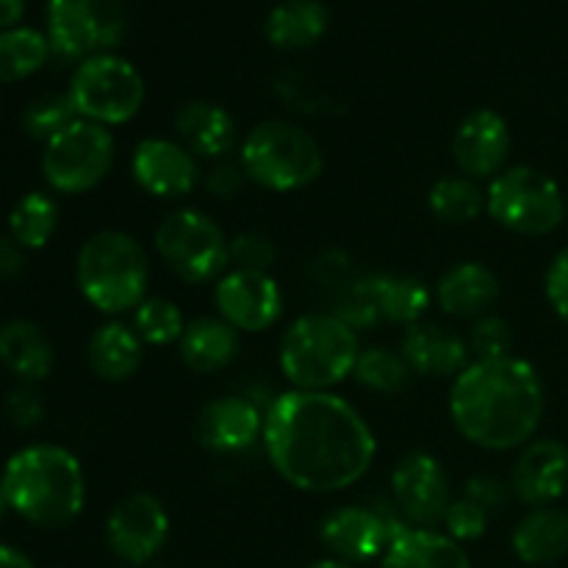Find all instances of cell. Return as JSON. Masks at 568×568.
Masks as SVG:
<instances>
[{
    "mask_svg": "<svg viewBox=\"0 0 568 568\" xmlns=\"http://www.w3.org/2000/svg\"><path fill=\"white\" fill-rule=\"evenodd\" d=\"M369 277L383 322L410 327L425 320L427 308L433 305V292L425 281L414 275H394V272H377Z\"/></svg>",
    "mask_w": 568,
    "mask_h": 568,
    "instance_id": "f1b7e54d",
    "label": "cell"
},
{
    "mask_svg": "<svg viewBox=\"0 0 568 568\" xmlns=\"http://www.w3.org/2000/svg\"><path fill=\"white\" fill-rule=\"evenodd\" d=\"M311 275H314V281L320 286L333 288L338 294L344 286H349L358 277V272H355L349 255H344L342 250H325V253H320L311 261Z\"/></svg>",
    "mask_w": 568,
    "mask_h": 568,
    "instance_id": "ab89813d",
    "label": "cell"
},
{
    "mask_svg": "<svg viewBox=\"0 0 568 568\" xmlns=\"http://www.w3.org/2000/svg\"><path fill=\"white\" fill-rule=\"evenodd\" d=\"M308 568H358V566L344 564V560H336V558H325V560H316V564L308 566Z\"/></svg>",
    "mask_w": 568,
    "mask_h": 568,
    "instance_id": "c3c4849f",
    "label": "cell"
},
{
    "mask_svg": "<svg viewBox=\"0 0 568 568\" xmlns=\"http://www.w3.org/2000/svg\"><path fill=\"white\" fill-rule=\"evenodd\" d=\"M6 508H9V505H6V497H3V491H0V521H3V514H6Z\"/></svg>",
    "mask_w": 568,
    "mask_h": 568,
    "instance_id": "681fc988",
    "label": "cell"
},
{
    "mask_svg": "<svg viewBox=\"0 0 568 568\" xmlns=\"http://www.w3.org/2000/svg\"><path fill=\"white\" fill-rule=\"evenodd\" d=\"M399 353L408 361L414 375L442 381V377H458L471 364L469 342L458 331L438 322H416L405 327Z\"/></svg>",
    "mask_w": 568,
    "mask_h": 568,
    "instance_id": "ffe728a7",
    "label": "cell"
},
{
    "mask_svg": "<svg viewBox=\"0 0 568 568\" xmlns=\"http://www.w3.org/2000/svg\"><path fill=\"white\" fill-rule=\"evenodd\" d=\"M172 521L164 503L148 491H133L111 508L105 519V544L125 566L142 568L159 558L170 541Z\"/></svg>",
    "mask_w": 568,
    "mask_h": 568,
    "instance_id": "4fadbf2b",
    "label": "cell"
},
{
    "mask_svg": "<svg viewBox=\"0 0 568 568\" xmlns=\"http://www.w3.org/2000/svg\"><path fill=\"white\" fill-rule=\"evenodd\" d=\"M116 144L109 128L75 120L50 139L42 153V175L59 194H83L109 178Z\"/></svg>",
    "mask_w": 568,
    "mask_h": 568,
    "instance_id": "8fae6325",
    "label": "cell"
},
{
    "mask_svg": "<svg viewBox=\"0 0 568 568\" xmlns=\"http://www.w3.org/2000/svg\"><path fill=\"white\" fill-rule=\"evenodd\" d=\"M214 305L239 333H264L283 316V288L270 272L227 270L214 283Z\"/></svg>",
    "mask_w": 568,
    "mask_h": 568,
    "instance_id": "9a60e30c",
    "label": "cell"
},
{
    "mask_svg": "<svg viewBox=\"0 0 568 568\" xmlns=\"http://www.w3.org/2000/svg\"><path fill=\"white\" fill-rule=\"evenodd\" d=\"M264 416L266 410L250 397L225 394L200 408L194 436L200 447L214 455L247 453L264 438Z\"/></svg>",
    "mask_w": 568,
    "mask_h": 568,
    "instance_id": "e0dca14e",
    "label": "cell"
},
{
    "mask_svg": "<svg viewBox=\"0 0 568 568\" xmlns=\"http://www.w3.org/2000/svg\"><path fill=\"white\" fill-rule=\"evenodd\" d=\"M142 568H166V566H159V564H148V566H142Z\"/></svg>",
    "mask_w": 568,
    "mask_h": 568,
    "instance_id": "f907efd6",
    "label": "cell"
},
{
    "mask_svg": "<svg viewBox=\"0 0 568 568\" xmlns=\"http://www.w3.org/2000/svg\"><path fill=\"white\" fill-rule=\"evenodd\" d=\"M277 261V247L270 236L244 231L231 239V270L270 272Z\"/></svg>",
    "mask_w": 568,
    "mask_h": 568,
    "instance_id": "74e56055",
    "label": "cell"
},
{
    "mask_svg": "<svg viewBox=\"0 0 568 568\" xmlns=\"http://www.w3.org/2000/svg\"><path fill=\"white\" fill-rule=\"evenodd\" d=\"M89 369L105 383H125L144 361V344L131 325L114 320L100 325L87 344Z\"/></svg>",
    "mask_w": 568,
    "mask_h": 568,
    "instance_id": "cb8c5ba5",
    "label": "cell"
},
{
    "mask_svg": "<svg viewBox=\"0 0 568 568\" xmlns=\"http://www.w3.org/2000/svg\"><path fill=\"white\" fill-rule=\"evenodd\" d=\"M510 128L497 109H475L460 120L453 136V159L460 175L494 181L508 166Z\"/></svg>",
    "mask_w": 568,
    "mask_h": 568,
    "instance_id": "ac0fdd59",
    "label": "cell"
},
{
    "mask_svg": "<svg viewBox=\"0 0 568 568\" xmlns=\"http://www.w3.org/2000/svg\"><path fill=\"white\" fill-rule=\"evenodd\" d=\"M331 26V9L322 0H283L270 11L264 33L277 50H308Z\"/></svg>",
    "mask_w": 568,
    "mask_h": 568,
    "instance_id": "83f0119b",
    "label": "cell"
},
{
    "mask_svg": "<svg viewBox=\"0 0 568 568\" xmlns=\"http://www.w3.org/2000/svg\"><path fill=\"white\" fill-rule=\"evenodd\" d=\"M6 410H9L11 422H14L17 427H33L42 422L44 403L37 394V388L20 386L9 394V399H6Z\"/></svg>",
    "mask_w": 568,
    "mask_h": 568,
    "instance_id": "b9f144b4",
    "label": "cell"
},
{
    "mask_svg": "<svg viewBox=\"0 0 568 568\" xmlns=\"http://www.w3.org/2000/svg\"><path fill=\"white\" fill-rule=\"evenodd\" d=\"M508 491L510 486L505 480H499V477L494 475H477L471 477L469 483H466V499H471V503L480 505L483 510H499L505 505V499H508Z\"/></svg>",
    "mask_w": 568,
    "mask_h": 568,
    "instance_id": "7bdbcfd3",
    "label": "cell"
},
{
    "mask_svg": "<svg viewBox=\"0 0 568 568\" xmlns=\"http://www.w3.org/2000/svg\"><path fill=\"white\" fill-rule=\"evenodd\" d=\"M242 349V333L222 316H197L186 322L178 353L194 375H214L227 369Z\"/></svg>",
    "mask_w": 568,
    "mask_h": 568,
    "instance_id": "603a6c76",
    "label": "cell"
},
{
    "mask_svg": "<svg viewBox=\"0 0 568 568\" xmlns=\"http://www.w3.org/2000/svg\"><path fill=\"white\" fill-rule=\"evenodd\" d=\"M131 175L142 192L161 200H181L197 189V155L181 142L164 136H148L133 148Z\"/></svg>",
    "mask_w": 568,
    "mask_h": 568,
    "instance_id": "2e32d148",
    "label": "cell"
},
{
    "mask_svg": "<svg viewBox=\"0 0 568 568\" xmlns=\"http://www.w3.org/2000/svg\"><path fill=\"white\" fill-rule=\"evenodd\" d=\"M514 552L527 566H552L568 555V514L560 508H532L516 525Z\"/></svg>",
    "mask_w": 568,
    "mask_h": 568,
    "instance_id": "d4e9b609",
    "label": "cell"
},
{
    "mask_svg": "<svg viewBox=\"0 0 568 568\" xmlns=\"http://www.w3.org/2000/svg\"><path fill=\"white\" fill-rule=\"evenodd\" d=\"M6 505L37 527L72 525L87 505L83 466L59 444H31L6 464L0 477Z\"/></svg>",
    "mask_w": 568,
    "mask_h": 568,
    "instance_id": "3957f363",
    "label": "cell"
},
{
    "mask_svg": "<svg viewBox=\"0 0 568 568\" xmlns=\"http://www.w3.org/2000/svg\"><path fill=\"white\" fill-rule=\"evenodd\" d=\"M125 0H48V42L61 59L87 61L125 39Z\"/></svg>",
    "mask_w": 568,
    "mask_h": 568,
    "instance_id": "30bf717a",
    "label": "cell"
},
{
    "mask_svg": "<svg viewBox=\"0 0 568 568\" xmlns=\"http://www.w3.org/2000/svg\"><path fill=\"white\" fill-rule=\"evenodd\" d=\"M466 342H469L475 361L508 358V355H514V327L503 316L486 314L480 320H475Z\"/></svg>",
    "mask_w": 568,
    "mask_h": 568,
    "instance_id": "8d00e7d4",
    "label": "cell"
},
{
    "mask_svg": "<svg viewBox=\"0 0 568 568\" xmlns=\"http://www.w3.org/2000/svg\"><path fill=\"white\" fill-rule=\"evenodd\" d=\"M444 530L453 541L466 544L477 541V538L486 536L488 530V510H483L480 505L471 503V499L460 497L453 499L447 508V516H444Z\"/></svg>",
    "mask_w": 568,
    "mask_h": 568,
    "instance_id": "f35d334b",
    "label": "cell"
},
{
    "mask_svg": "<svg viewBox=\"0 0 568 568\" xmlns=\"http://www.w3.org/2000/svg\"><path fill=\"white\" fill-rule=\"evenodd\" d=\"M510 491L530 508H547L568 491V449L555 438L525 444L510 471Z\"/></svg>",
    "mask_w": 568,
    "mask_h": 568,
    "instance_id": "d6986e66",
    "label": "cell"
},
{
    "mask_svg": "<svg viewBox=\"0 0 568 568\" xmlns=\"http://www.w3.org/2000/svg\"><path fill=\"white\" fill-rule=\"evenodd\" d=\"M244 183L250 181L247 175H244L242 164H231V161H220V164L211 166L209 175H205V189L220 200L236 197L244 189Z\"/></svg>",
    "mask_w": 568,
    "mask_h": 568,
    "instance_id": "ee69618b",
    "label": "cell"
},
{
    "mask_svg": "<svg viewBox=\"0 0 568 568\" xmlns=\"http://www.w3.org/2000/svg\"><path fill=\"white\" fill-rule=\"evenodd\" d=\"M0 364L11 375L20 377L26 386H33L53 372V344L39 325L28 320H14L0 327Z\"/></svg>",
    "mask_w": 568,
    "mask_h": 568,
    "instance_id": "4316f807",
    "label": "cell"
},
{
    "mask_svg": "<svg viewBox=\"0 0 568 568\" xmlns=\"http://www.w3.org/2000/svg\"><path fill=\"white\" fill-rule=\"evenodd\" d=\"M178 142L197 159L222 161L239 148V125L231 111L211 100H189L175 111Z\"/></svg>",
    "mask_w": 568,
    "mask_h": 568,
    "instance_id": "44dd1931",
    "label": "cell"
},
{
    "mask_svg": "<svg viewBox=\"0 0 568 568\" xmlns=\"http://www.w3.org/2000/svg\"><path fill=\"white\" fill-rule=\"evenodd\" d=\"M67 98L81 120L114 128L125 125L142 111L148 87H144L142 72L131 61L103 53L75 67Z\"/></svg>",
    "mask_w": 568,
    "mask_h": 568,
    "instance_id": "9c48e42d",
    "label": "cell"
},
{
    "mask_svg": "<svg viewBox=\"0 0 568 568\" xmlns=\"http://www.w3.org/2000/svg\"><path fill=\"white\" fill-rule=\"evenodd\" d=\"M449 416L460 436L488 453L532 442L544 419V383L525 358L471 361L449 388Z\"/></svg>",
    "mask_w": 568,
    "mask_h": 568,
    "instance_id": "7a4b0ae2",
    "label": "cell"
},
{
    "mask_svg": "<svg viewBox=\"0 0 568 568\" xmlns=\"http://www.w3.org/2000/svg\"><path fill=\"white\" fill-rule=\"evenodd\" d=\"M131 327L142 338L144 347H170V344L181 342L183 331H186V320H183L181 308L172 300L148 297L133 311Z\"/></svg>",
    "mask_w": 568,
    "mask_h": 568,
    "instance_id": "836d02e7",
    "label": "cell"
},
{
    "mask_svg": "<svg viewBox=\"0 0 568 568\" xmlns=\"http://www.w3.org/2000/svg\"><path fill=\"white\" fill-rule=\"evenodd\" d=\"M264 453L305 494H336L369 475L377 442L358 408L331 392H283L266 405Z\"/></svg>",
    "mask_w": 568,
    "mask_h": 568,
    "instance_id": "6da1fadb",
    "label": "cell"
},
{
    "mask_svg": "<svg viewBox=\"0 0 568 568\" xmlns=\"http://www.w3.org/2000/svg\"><path fill=\"white\" fill-rule=\"evenodd\" d=\"M392 497L405 525L416 530H438L453 503L442 460L425 449L403 455L392 471Z\"/></svg>",
    "mask_w": 568,
    "mask_h": 568,
    "instance_id": "5bb4252c",
    "label": "cell"
},
{
    "mask_svg": "<svg viewBox=\"0 0 568 568\" xmlns=\"http://www.w3.org/2000/svg\"><path fill=\"white\" fill-rule=\"evenodd\" d=\"M408 530L403 516L392 505H344L322 519L320 541L331 552V558L344 564H369L383 558L388 544Z\"/></svg>",
    "mask_w": 568,
    "mask_h": 568,
    "instance_id": "7c38bea8",
    "label": "cell"
},
{
    "mask_svg": "<svg viewBox=\"0 0 568 568\" xmlns=\"http://www.w3.org/2000/svg\"><path fill=\"white\" fill-rule=\"evenodd\" d=\"M75 277L92 308L105 316H122L148 300V250L125 231H98L78 250Z\"/></svg>",
    "mask_w": 568,
    "mask_h": 568,
    "instance_id": "277c9868",
    "label": "cell"
},
{
    "mask_svg": "<svg viewBox=\"0 0 568 568\" xmlns=\"http://www.w3.org/2000/svg\"><path fill=\"white\" fill-rule=\"evenodd\" d=\"M81 120L72 109L70 98L67 94H44V98L33 100L31 105L22 114V128L31 139L48 144L50 139L59 136L64 128H70L72 122Z\"/></svg>",
    "mask_w": 568,
    "mask_h": 568,
    "instance_id": "e575fe53",
    "label": "cell"
},
{
    "mask_svg": "<svg viewBox=\"0 0 568 568\" xmlns=\"http://www.w3.org/2000/svg\"><path fill=\"white\" fill-rule=\"evenodd\" d=\"M486 211L499 227L519 236H547L566 216L558 181L530 164L505 166L486 189Z\"/></svg>",
    "mask_w": 568,
    "mask_h": 568,
    "instance_id": "52a82bcc",
    "label": "cell"
},
{
    "mask_svg": "<svg viewBox=\"0 0 568 568\" xmlns=\"http://www.w3.org/2000/svg\"><path fill=\"white\" fill-rule=\"evenodd\" d=\"M48 33L37 28H11L0 31V83L31 78L50 59Z\"/></svg>",
    "mask_w": 568,
    "mask_h": 568,
    "instance_id": "1f68e13d",
    "label": "cell"
},
{
    "mask_svg": "<svg viewBox=\"0 0 568 568\" xmlns=\"http://www.w3.org/2000/svg\"><path fill=\"white\" fill-rule=\"evenodd\" d=\"M358 355V333L327 311L294 320L283 333L277 361L297 392H331L353 375Z\"/></svg>",
    "mask_w": 568,
    "mask_h": 568,
    "instance_id": "5b68a950",
    "label": "cell"
},
{
    "mask_svg": "<svg viewBox=\"0 0 568 568\" xmlns=\"http://www.w3.org/2000/svg\"><path fill=\"white\" fill-rule=\"evenodd\" d=\"M26 14V0H0V31H11Z\"/></svg>",
    "mask_w": 568,
    "mask_h": 568,
    "instance_id": "bcb514c9",
    "label": "cell"
},
{
    "mask_svg": "<svg viewBox=\"0 0 568 568\" xmlns=\"http://www.w3.org/2000/svg\"><path fill=\"white\" fill-rule=\"evenodd\" d=\"M344 325L358 331H369V327L381 325V308H377L375 292H372V277L358 275L349 286H344L342 292L333 300V311Z\"/></svg>",
    "mask_w": 568,
    "mask_h": 568,
    "instance_id": "d590c367",
    "label": "cell"
},
{
    "mask_svg": "<svg viewBox=\"0 0 568 568\" xmlns=\"http://www.w3.org/2000/svg\"><path fill=\"white\" fill-rule=\"evenodd\" d=\"M544 288H547V300L552 311L560 316V322L568 325V247L560 250L552 264H549Z\"/></svg>",
    "mask_w": 568,
    "mask_h": 568,
    "instance_id": "60d3db41",
    "label": "cell"
},
{
    "mask_svg": "<svg viewBox=\"0 0 568 568\" xmlns=\"http://www.w3.org/2000/svg\"><path fill=\"white\" fill-rule=\"evenodd\" d=\"M26 272V247L11 236H0V277H17Z\"/></svg>",
    "mask_w": 568,
    "mask_h": 568,
    "instance_id": "f6af8a7d",
    "label": "cell"
},
{
    "mask_svg": "<svg viewBox=\"0 0 568 568\" xmlns=\"http://www.w3.org/2000/svg\"><path fill=\"white\" fill-rule=\"evenodd\" d=\"M59 231V203L44 192H28L9 214V236L20 247L39 250Z\"/></svg>",
    "mask_w": 568,
    "mask_h": 568,
    "instance_id": "d6a6232c",
    "label": "cell"
},
{
    "mask_svg": "<svg viewBox=\"0 0 568 568\" xmlns=\"http://www.w3.org/2000/svg\"><path fill=\"white\" fill-rule=\"evenodd\" d=\"M381 568H471V560L447 532L408 527L388 544Z\"/></svg>",
    "mask_w": 568,
    "mask_h": 568,
    "instance_id": "484cf974",
    "label": "cell"
},
{
    "mask_svg": "<svg viewBox=\"0 0 568 568\" xmlns=\"http://www.w3.org/2000/svg\"><path fill=\"white\" fill-rule=\"evenodd\" d=\"M355 383L375 394H405L414 383V369L403 358L399 349L392 347H361L358 361L353 369Z\"/></svg>",
    "mask_w": 568,
    "mask_h": 568,
    "instance_id": "4dcf8cb0",
    "label": "cell"
},
{
    "mask_svg": "<svg viewBox=\"0 0 568 568\" xmlns=\"http://www.w3.org/2000/svg\"><path fill=\"white\" fill-rule=\"evenodd\" d=\"M239 164L250 183L266 192H300L322 175L325 153L303 125L264 120L239 144Z\"/></svg>",
    "mask_w": 568,
    "mask_h": 568,
    "instance_id": "8992f818",
    "label": "cell"
},
{
    "mask_svg": "<svg viewBox=\"0 0 568 568\" xmlns=\"http://www.w3.org/2000/svg\"><path fill=\"white\" fill-rule=\"evenodd\" d=\"M503 286L497 272L480 261H460L449 266L436 283V303L455 320H480L497 305Z\"/></svg>",
    "mask_w": 568,
    "mask_h": 568,
    "instance_id": "7402d4cb",
    "label": "cell"
},
{
    "mask_svg": "<svg viewBox=\"0 0 568 568\" xmlns=\"http://www.w3.org/2000/svg\"><path fill=\"white\" fill-rule=\"evenodd\" d=\"M153 247L183 283H216L231 270V239L205 211L178 209L159 222Z\"/></svg>",
    "mask_w": 568,
    "mask_h": 568,
    "instance_id": "ba28073f",
    "label": "cell"
},
{
    "mask_svg": "<svg viewBox=\"0 0 568 568\" xmlns=\"http://www.w3.org/2000/svg\"><path fill=\"white\" fill-rule=\"evenodd\" d=\"M427 203L436 220L447 225H469L486 211V189L475 178L447 175L433 183Z\"/></svg>",
    "mask_w": 568,
    "mask_h": 568,
    "instance_id": "f546056e",
    "label": "cell"
},
{
    "mask_svg": "<svg viewBox=\"0 0 568 568\" xmlns=\"http://www.w3.org/2000/svg\"><path fill=\"white\" fill-rule=\"evenodd\" d=\"M0 568H37V566H33V560L28 558L26 552L0 544Z\"/></svg>",
    "mask_w": 568,
    "mask_h": 568,
    "instance_id": "7dc6e473",
    "label": "cell"
}]
</instances>
